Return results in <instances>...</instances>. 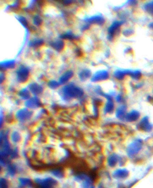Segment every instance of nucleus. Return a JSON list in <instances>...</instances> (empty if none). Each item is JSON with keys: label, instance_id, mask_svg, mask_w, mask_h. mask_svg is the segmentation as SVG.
<instances>
[{"label": "nucleus", "instance_id": "7ed1b4c3", "mask_svg": "<svg viewBox=\"0 0 153 188\" xmlns=\"http://www.w3.org/2000/svg\"><path fill=\"white\" fill-rule=\"evenodd\" d=\"M152 125L150 123L147 116H145L138 124V128L140 130L145 132H150L152 129Z\"/></svg>", "mask_w": 153, "mask_h": 188}, {"label": "nucleus", "instance_id": "ddd939ff", "mask_svg": "<svg viewBox=\"0 0 153 188\" xmlns=\"http://www.w3.org/2000/svg\"><path fill=\"white\" fill-rule=\"evenodd\" d=\"M147 100L151 104L153 105V97H151V96H148V98H147Z\"/></svg>", "mask_w": 153, "mask_h": 188}, {"label": "nucleus", "instance_id": "4468645a", "mask_svg": "<svg viewBox=\"0 0 153 188\" xmlns=\"http://www.w3.org/2000/svg\"><path fill=\"white\" fill-rule=\"evenodd\" d=\"M149 27H150L151 29H153V23H150Z\"/></svg>", "mask_w": 153, "mask_h": 188}, {"label": "nucleus", "instance_id": "1a4fd4ad", "mask_svg": "<svg viewBox=\"0 0 153 188\" xmlns=\"http://www.w3.org/2000/svg\"><path fill=\"white\" fill-rule=\"evenodd\" d=\"M8 174L11 175V176H13L15 175V173H16V167L14 165H12V164H11V165H9L8 167Z\"/></svg>", "mask_w": 153, "mask_h": 188}, {"label": "nucleus", "instance_id": "0eeeda50", "mask_svg": "<svg viewBox=\"0 0 153 188\" xmlns=\"http://www.w3.org/2000/svg\"><path fill=\"white\" fill-rule=\"evenodd\" d=\"M117 161H118V157L115 154H112L110 155L108 159V165L111 167H113L116 165Z\"/></svg>", "mask_w": 153, "mask_h": 188}, {"label": "nucleus", "instance_id": "6e6552de", "mask_svg": "<svg viewBox=\"0 0 153 188\" xmlns=\"http://www.w3.org/2000/svg\"><path fill=\"white\" fill-rule=\"evenodd\" d=\"M144 8L149 14L153 15V1L147 3L144 6Z\"/></svg>", "mask_w": 153, "mask_h": 188}, {"label": "nucleus", "instance_id": "39448f33", "mask_svg": "<svg viewBox=\"0 0 153 188\" xmlns=\"http://www.w3.org/2000/svg\"><path fill=\"white\" fill-rule=\"evenodd\" d=\"M139 116H140V113L138 111H133L131 112V113H129L127 115L126 120L128 121H130V122L135 121L139 118Z\"/></svg>", "mask_w": 153, "mask_h": 188}, {"label": "nucleus", "instance_id": "9b49d317", "mask_svg": "<svg viewBox=\"0 0 153 188\" xmlns=\"http://www.w3.org/2000/svg\"><path fill=\"white\" fill-rule=\"evenodd\" d=\"M0 188H8V184L4 179L1 178L0 180Z\"/></svg>", "mask_w": 153, "mask_h": 188}, {"label": "nucleus", "instance_id": "20e7f679", "mask_svg": "<svg viewBox=\"0 0 153 188\" xmlns=\"http://www.w3.org/2000/svg\"><path fill=\"white\" fill-rule=\"evenodd\" d=\"M129 171L126 169H119L113 173L114 178L118 179H125L129 175Z\"/></svg>", "mask_w": 153, "mask_h": 188}, {"label": "nucleus", "instance_id": "2eb2a0df", "mask_svg": "<svg viewBox=\"0 0 153 188\" xmlns=\"http://www.w3.org/2000/svg\"><path fill=\"white\" fill-rule=\"evenodd\" d=\"M90 188H95V187H93V186H92V187H90Z\"/></svg>", "mask_w": 153, "mask_h": 188}, {"label": "nucleus", "instance_id": "f03ea898", "mask_svg": "<svg viewBox=\"0 0 153 188\" xmlns=\"http://www.w3.org/2000/svg\"><path fill=\"white\" fill-rule=\"evenodd\" d=\"M37 188H54L57 182L54 179L49 178L44 179H36Z\"/></svg>", "mask_w": 153, "mask_h": 188}, {"label": "nucleus", "instance_id": "423d86ee", "mask_svg": "<svg viewBox=\"0 0 153 188\" xmlns=\"http://www.w3.org/2000/svg\"><path fill=\"white\" fill-rule=\"evenodd\" d=\"M20 183L19 187L20 188H24L25 187H28L32 186V182L30 179L27 178H20L19 179Z\"/></svg>", "mask_w": 153, "mask_h": 188}, {"label": "nucleus", "instance_id": "9d476101", "mask_svg": "<svg viewBox=\"0 0 153 188\" xmlns=\"http://www.w3.org/2000/svg\"><path fill=\"white\" fill-rule=\"evenodd\" d=\"M52 174L53 175H54L55 176H56L57 178H63V176H64V174H63L62 171H61L59 169H56V170H53Z\"/></svg>", "mask_w": 153, "mask_h": 188}, {"label": "nucleus", "instance_id": "f257e3e1", "mask_svg": "<svg viewBox=\"0 0 153 188\" xmlns=\"http://www.w3.org/2000/svg\"><path fill=\"white\" fill-rule=\"evenodd\" d=\"M142 141L139 139L135 140L133 142L129 145L127 148V153L128 156L132 157L135 155L142 149Z\"/></svg>", "mask_w": 153, "mask_h": 188}, {"label": "nucleus", "instance_id": "f8f14e48", "mask_svg": "<svg viewBox=\"0 0 153 188\" xmlns=\"http://www.w3.org/2000/svg\"><path fill=\"white\" fill-rule=\"evenodd\" d=\"M12 140L14 142H17L20 140V136H19V134L14 133V134L12 136Z\"/></svg>", "mask_w": 153, "mask_h": 188}, {"label": "nucleus", "instance_id": "dca6fc26", "mask_svg": "<svg viewBox=\"0 0 153 188\" xmlns=\"http://www.w3.org/2000/svg\"><path fill=\"white\" fill-rule=\"evenodd\" d=\"M121 188H123V187H121Z\"/></svg>", "mask_w": 153, "mask_h": 188}]
</instances>
